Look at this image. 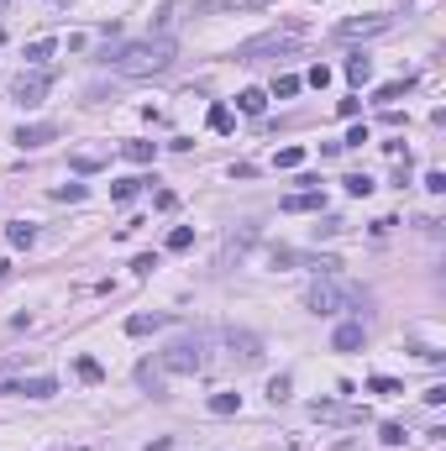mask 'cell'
<instances>
[{"instance_id": "cell-39", "label": "cell", "mask_w": 446, "mask_h": 451, "mask_svg": "<svg viewBox=\"0 0 446 451\" xmlns=\"http://www.w3.org/2000/svg\"><path fill=\"white\" fill-rule=\"evenodd\" d=\"M367 142V126H352V131H347V142H341V147H363Z\"/></svg>"}, {"instance_id": "cell-38", "label": "cell", "mask_w": 446, "mask_h": 451, "mask_svg": "<svg viewBox=\"0 0 446 451\" xmlns=\"http://www.w3.org/2000/svg\"><path fill=\"white\" fill-rule=\"evenodd\" d=\"M153 205H158V210H174L179 194H174V189H158V194H153Z\"/></svg>"}, {"instance_id": "cell-5", "label": "cell", "mask_w": 446, "mask_h": 451, "mask_svg": "<svg viewBox=\"0 0 446 451\" xmlns=\"http://www.w3.org/2000/svg\"><path fill=\"white\" fill-rule=\"evenodd\" d=\"M47 90H53V74H47V69H37V74H16V84H11V95L16 100H22V105L26 110H32V105H42V95H47Z\"/></svg>"}, {"instance_id": "cell-27", "label": "cell", "mask_w": 446, "mask_h": 451, "mask_svg": "<svg viewBox=\"0 0 446 451\" xmlns=\"http://www.w3.org/2000/svg\"><path fill=\"white\" fill-rule=\"evenodd\" d=\"M347 194L367 200V194H373V178H367V173H347Z\"/></svg>"}, {"instance_id": "cell-9", "label": "cell", "mask_w": 446, "mask_h": 451, "mask_svg": "<svg viewBox=\"0 0 446 451\" xmlns=\"http://www.w3.org/2000/svg\"><path fill=\"white\" fill-rule=\"evenodd\" d=\"M53 137H58V126H53V121H32V126L22 121L11 142H16V147H42V142H53Z\"/></svg>"}, {"instance_id": "cell-26", "label": "cell", "mask_w": 446, "mask_h": 451, "mask_svg": "<svg viewBox=\"0 0 446 451\" xmlns=\"http://www.w3.org/2000/svg\"><path fill=\"white\" fill-rule=\"evenodd\" d=\"M404 90H410V79H394V84H383V90H378L373 100H378V105H394V100H399Z\"/></svg>"}, {"instance_id": "cell-2", "label": "cell", "mask_w": 446, "mask_h": 451, "mask_svg": "<svg viewBox=\"0 0 446 451\" xmlns=\"http://www.w3.org/2000/svg\"><path fill=\"white\" fill-rule=\"evenodd\" d=\"M363 305H367V289L347 284L341 273H326V278H315V284L305 289L310 315H363Z\"/></svg>"}, {"instance_id": "cell-23", "label": "cell", "mask_w": 446, "mask_h": 451, "mask_svg": "<svg viewBox=\"0 0 446 451\" xmlns=\"http://www.w3.org/2000/svg\"><path fill=\"white\" fill-rule=\"evenodd\" d=\"M205 126H210V131H231V105H221V100H215L210 116H205Z\"/></svg>"}, {"instance_id": "cell-30", "label": "cell", "mask_w": 446, "mask_h": 451, "mask_svg": "<svg viewBox=\"0 0 446 451\" xmlns=\"http://www.w3.org/2000/svg\"><path fill=\"white\" fill-rule=\"evenodd\" d=\"M273 95H279V100L299 95V79H294V74H283V79H273Z\"/></svg>"}, {"instance_id": "cell-16", "label": "cell", "mask_w": 446, "mask_h": 451, "mask_svg": "<svg viewBox=\"0 0 446 451\" xmlns=\"http://www.w3.org/2000/svg\"><path fill=\"white\" fill-rule=\"evenodd\" d=\"M236 110H242V116H263V110H268V95H263V90H242V95H236Z\"/></svg>"}, {"instance_id": "cell-1", "label": "cell", "mask_w": 446, "mask_h": 451, "mask_svg": "<svg viewBox=\"0 0 446 451\" xmlns=\"http://www.w3.org/2000/svg\"><path fill=\"white\" fill-rule=\"evenodd\" d=\"M174 58H179L174 37H142V42H110V48H100V63L126 74V79L163 74V69H174Z\"/></svg>"}, {"instance_id": "cell-21", "label": "cell", "mask_w": 446, "mask_h": 451, "mask_svg": "<svg viewBox=\"0 0 446 451\" xmlns=\"http://www.w3.org/2000/svg\"><path fill=\"white\" fill-rule=\"evenodd\" d=\"M74 373H79L84 383H100V378H106V368H100L94 357H74Z\"/></svg>"}, {"instance_id": "cell-11", "label": "cell", "mask_w": 446, "mask_h": 451, "mask_svg": "<svg viewBox=\"0 0 446 451\" xmlns=\"http://www.w3.org/2000/svg\"><path fill=\"white\" fill-rule=\"evenodd\" d=\"M226 346H231L242 362H263V341L252 331H236V325H231V331H226Z\"/></svg>"}, {"instance_id": "cell-18", "label": "cell", "mask_w": 446, "mask_h": 451, "mask_svg": "<svg viewBox=\"0 0 446 451\" xmlns=\"http://www.w3.org/2000/svg\"><path fill=\"white\" fill-rule=\"evenodd\" d=\"M121 158H126V163H153L158 142H121Z\"/></svg>"}, {"instance_id": "cell-22", "label": "cell", "mask_w": 446, "mask_h": 451, "mask_svg": "<svg viewBox=\"0 0 446 451\" xmlns=\"http://www.w3.org/2000/svg\"><path fill=\"white\" fill-rule=\"evenodd\" d=\"M242 409V393H210V415H236Z\"/></svg>"}, {"instance_id": "cell-31", "label": "cell", "mask_w": 446, "mask_h": 451, "mask_svg": "<svg viewBox=\"0 0 446 451\" xmlns=\"http://www.w3.org/2000/svg\"><path fill=\"white\" fill-rule=\"evenodd\" d=\"M153 268H158V252H142V257H131V273H142V278H147Z\"/></svg>"}, {"instance_id": "cell-32", "label": "cell", "mask_w": 446, "mask_h": 451, "mask_svg": "<svg viewBox=\"0 0 446 451\" xmlns=\"http://www.w3.org/2000/svg\"><path fill=\"white\" fill-rule=\"evenodd\" d=\"M378 441H383V446H399V441H404V425H394V420H388V425L378 430Z\"/></svg>"}, {"instance_id": "cell-41", "label": "cell", "mask_w": 446, "mask_h": 451, "mask_svg": "<svg viewBox=\"0 0 446 451\" xmlns=\"http://www.w3.org/2000/svg\"><path fill=\"white\" fill-rule=\"evenodd\" d=\"M47 6H63V0H47Z\"/></svg>"}, {"instance_id": "cell-36", "label": "cell", "mask_w": 446, "mask_h": 451, "mask_svg": "<svg viewBox=\"0 0 446 451\" xmlns=\"http://www.w3.org/2000/svg\"><path fill=\"white\" fill-rule=\"evenodd\" d=\"M336 231H341V221H336V215H326V221H315V237H336Z\"/></svg>"}, {"instance_id": "cell-14", "label": "cell", "mask_w": 446, "mask_h": 451, "mask_svg": "<svg viewBox=\"0 0 446 451\" xmlns=\"http://www.w3.org/2000/svg\"><path fill=\"white\" fill-rule=\"evenodd\" d=\"M158 325H168L163 309H153V315H131V321H126V336H147V331H158Z\"/></svg>"}, {"instance_id": "cell-17", "label": "cell", "mask_w": 446, "mask_h": 451, "mask_svg": "<svg viewBox=\"0 0 446 451\" xmlns=\"http://www.w3.org/2000/svg\"><path fill=\"white\" fill-rule=\"evenodd\" d=\"M6 241H11V247H32V241H37V226H32V221H11V226H6Z\"/></svg>"}, {"instance_id": "cell-4", "label": "cell", "mask_w": 446, "mask_h": 451, "mask_svg": "<svg viewBox=\"0 0 446 451\" xmlns=\"http://www.w3.org/2000/svg\"><path fill=\"white\" fill-rule=\"evenodd\" d=\"M205 362H210V336L205 331H184V336H174V341L163 346V373H200Z\"/></svg>"}, {"instance_id": "cell-29", "label": "cell", "mask_w": 446, "mask_h": 451, "mask_svg": "<svg viewBox=\"0 0 446 451\" xmlns=\"http://www.w3.org/2000/svg\"><path fill=\"white\" fill-rule=\"evenodd\" d=\"M305 163V147H283L279 158H273V168H299Z\"/></svg>"}, {"instance_id": "cell-3", "label": "cell", "mask_w": 446, "mask_h": 451, "mask_svg": "<svg viewBox=\"0 0 446 451\" xmlns=\"http://www.w3.org/2000/svg\"><path fill=\"white\" fill-rule=\"evenodd\" d=\"M305 42V26L299 22H289V26H279V32H263V37H252V42H242V48L231 53L236 63H263V58H283V53H294Z\"/></svg>"}, {"instance_id": "cell-40", "label": "cell", "mask_w": 446, "mask_h": 451, "mask_svg": "<svg viewBox=\"0 0 446 451\" xmlns=\"http://www.w3.org/2000/svg\"><path fill=\"white\" fill-rule=\"evenodd\" d=\"M425 404H446V383H431V389H425Z\"/></svg>"}, {"instance_id": "cell-8", "label": "cell", "mask_w": 446, "mask_h": 451, "mask_svg": "<svg viewBox=\"0 0 446 451\" xmlns=\"http://www.w3.org/2000/svg\"><path fill=\"white\" fill-rule=\"evenodd\" d=\"M0 393H22V399H53V393H58V378L37 373V378H16V383H6Z\"/></svg>"}, {"instance_id": "cell-13", "label": "cell", "mask_w": 446, "mask_h": 451, "mask_svg": "<svg viewBox=\"0 0 446 451\" xmlns=\"http://www.w3.org/2000/svg\"><path fill=\"white\" fill-rule=\"evenodd\" d=\"M367 79H373V58H367V53H352V58H347V84L363 90Z\"/></svg>"}, {"instance_id": "cell-19", "label": "cell", "mask_w": 446, "mask_h": 451, "mask_svg": "<svg viewBox=\"0 0 446 451\" xmlns=\"http://www.w3.org/2000/svg\"><path fill=\"white\" fill-rule=\"evenodd\" d=\"M69 168L74 173H94V168H106V153H90V147H84V153L69 158Z\"/></svg>"}, {"instance_id": "cell-34", "label": "cell", "mask_w": 446, "mask_h": 451, "mask_svg": "<svg viewBox=\"0 0 446 451\" xmlns=\"http://www.w3.org/2000/svg\"><path fill=\"white\" fill-rule=\"evenodd\" d=\"M53 200H84V184H58V189H53Z\"/></svg>"}, {"instance_id": "cell-37", "label": "cell", "mask_w": 446, "mask_h": 451, "mask_svg": "<svg viewBox=\"0 0 446 451\" xmlns=\"http://www.w3.org/2000/svg\"><path fill=\"white\" fill-rule=\"evenodd\" d=\"M310 84H315V90H326V84H331V69H326V63H315V69H310Z\"/></svg>"}, {"instance_id": "cell-28", "label": "cell", "mask_w": 446, "mask_h": 451, "mask_svg": "<svg viewBox=\"0 0 446 451\" xmlns=\"http://www.w3.org/2000/svg\"><path fill=\"white\" fill-rule=\"evenodd\" d=\"M367 389L383 393V399H394V393H404V383H399V378H367Z\"/></svg>"}, {"instance_id": "cell-6", "label": "cell", "mask_w": 446, "mask_h": 451, "mask_svg": "<svg viewBox=\"0 0 446 451\" xmlns=\"http://www.w3.org/2000/svg\"><path fill=\"white\" fill-rule=\"evenodd\" d=\"M394 26V16H347V22L336 26V37L341 42H357V37H378V32H388Z\"/></svg>"}, {"instance_id": "cell-7", "label": "cell", "mask_w": 446, "mask_h": 451, "mask_svg": "<svg viewBox=\"0 0 446 451\" xmlns=\"http://www.w3.org/2000/svg\"><path fill=\"white\" fill-rule=\"evenodd\" d=\"M310 415L331 420V425H363L367 409H352V404H336V399H315V404H310Z\"/></svg>"}, {"instance_id": "cell-35", "label": "cell", "mask_w": 446, "mask_h": 451, "mask_svg": "<svg viewBox=\"0 0 446 451\" xmlns=\"http://www.w3.org/2000/svg\"><path fill=\"white\" fill-rule=\"evenodd\" d=\"M425 189H431V194H446V173H441V168H431V173H425Z\"/></svg>"}, {"instance_id": "cell-25", "label": "cell", "mask_w": 446, "mask_h": 451, "mask_svg": "<svg viewBox=\"0 0 446 451\" xmlns=\"http://www.w3.org/2000/svg\"><path fill=\"white\" fill-rule=\"evenodd\" d=\"M195 247V231H189V226H174V231H168V252H189Z\"/></svg>"}, {"instance_id": "cell-24", "label": "cell", "mask_w": 446, "mask_h": 451, "mask_svg": "<svg viewBox=\"0 0 446 451\" xmlns=\"http://www.w3.org/2000/svg\"><path fill=\"white\" fill-rule=\"evenodd\" d=\"M263 6H273V0H215L210 11H263Z\"/></svg>"}, {"instance_id": "cell-15", "label": "cell", "mask_w": 446, "mask_h": 451, "mask_svg": "<svg viewBox=\"0 0 446 451\" xmlns=\"http://www.w3.org/2000/svg\"><path fill=\"white\" fill-rule=\"evenodd\" d=\"M142 184H147V178H116V184H110V200L116 205H131L142 194Z\"/></svg>"}, {"instance_id": "cell-20", "label": "cell", "mask_w": 446, "mask_h": 451, "mask_svg": "<svg viewBox=\"0 0 446 451\" xmlns=\"http://www.w3.org/2000/svg\"><path fill=\"white\" fill-rule=\"evenodd\" d=\"M53 53H58V42H53V37H37V42H26V63H47Z\"/></svg>"}, {"instance_id": "cell-33", "label": "cell", "mask_w": 446, "mask_h": 451, "mask_svg": "<svg viewBox=\"0 0 446 451\" xmlns=\"http://www.w3.org/2000/svg\"><path fill=\"white\" fill-rule=\"evenodd\" d=\"M268 399H273V404H283V399H289V378H283V373L268 383Z\"/></svg>"}, {"instance_id": "cell-12", "label": "cell", "mask_w": 446, "mask_h": 451, "mask_svg": "<svg viewBox=\"0 0 446 451\" xmlns=\"http://www.w3.org/2000/svg\"><path fill=\"white\" fill-rule=\"evenodd\" d=\"M363 341H367L363 321H347V325H336V336H331V346H336V352H357Z\"/></svg>"}, {"instance_id": "cell-10", "label": "cell", "mask_w": 446, "mask_h": 451, "mask_svg": "<svg viewBox=\"0 0 446 451\" xmlns=\"http://www.w3.org/2000/svg\"><path fill=\"white\" fill-rule=\"evenodd\" d=\"M283 215H310V210H326V194L320 189H299V194H283V205H279Z\"/></svg>"}]
</instances>
